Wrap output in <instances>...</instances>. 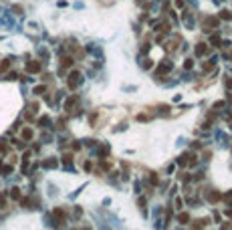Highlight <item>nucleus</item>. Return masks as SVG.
<instances>
[{
  "label": "nucleus",
  "instance_id": "nucleus-4",
  "mask_svg": "<svg viewBox=\"0 0 232 230\" xmlns=\"http://www.w3.org/2000/svg\"><path fill=\"white\" fill-rule=\"evenodd\" d=\"M206 53H208V44H202V42L196 44V55H198V57H202V55H206Z\"/></svg>",
  "mask_w": 232,
  "mask_h": 230
},
{
  "label": "nucleus",
  "instance_id": "nucleus-2",
  "mask_svg": "<svg viewBox=\"0 0 232 230\" xmlns=\"http://www.w3.org/2000/svg\"><path fill=\"white\" fill-rule=\"evenodd\" d=\"M81 83V73H71V75H69V87H71V89H75L77 85Z\"/></svg>",
  "mask_w": 232,
  "mask_h": 230
},
{
  "label": "nucleus",
  "instance_id": "nucleus-7",
  "mask_svg": "<svg viewBox=\"0 0 232 230\" xmlns=\"http://www.w3.org/2000/svg\"><path fill=\"white\" fill-rule=\"evenodd\" d=\"M218 18H224V20H230V18H232V14H230V12H228V10H222V12H220V16H218Z\"/></svg>",
  "mask_w": 232,
  "mask_h": 230
},
{
  "label": "nucleus",
  "instance_id": "nucleus-10",
  "mask_svg": "<svg viewBox=\"0 0 232 230\" xmlns=\"http://www.w3.org/2000/svg\"><path fill=\"white\" fill-rule=\"evenodd\" d=\"M192 65H194V63H192L190 59H186V63H184V69H192Z\"/></svg>",
  "mask_w": 232,
  "mask_h": 230
},
{
  "label": "nucleus",
  "instance_id": "nucleus-3",
  "mask_svg": "<svg viewBox=\"0 0 232 230\" xmlns=\"http://www.w3.org/2000/svg\"><path fill=\"white\" fill-rule=\"evenodd\" d=\"M26 71H28V73H38V71H40V63H38V61L28 63V65H26Z\"/></svg>",
  "mask_w": 232,
  "mask_h": 230
},
{
  "label": "nucleus",
  "instance_id": "nucleus-8",
  "mask_svg": "<svg viewBox=\"0 0 232 230\" xmlns=\"http://www.w3.org/2000/svg\"><path fill=\"white\" fill-rule=\"evenodd\" d=\"M22 137H24V139H30V137H32V129H24V131H22Z\"/></svg>",
  "mask_w": 232,
  "mask_h": 230
},
{
  "label": "nucleus",
  "instance_id": "nucleus-5",
  "mask_svg": "<svg viewBox=\"0 0 232 230\" xmlns=\"http://www.w3.org/2000/svg\"><path fill=\"white\" fill-rule=\"evenodd\" d=\"M73 65V59L71 57H63L61 59V69H67V67H71Z\"/></svg>",
  "mask_w": 232,
  "mask_h": 230
},
{
  "label": "nucleus",
  "instance_id": "nucleus-1",
  "mask_svg": "<svg viewBox=\"0 0 232 230\" xmlns=\"http://www.w3.org/2000/svg\"><path fill=\"white\" fill-rule=\"evenodd\" d=\"M218 24H220V18H216V16H208V18L204 20V28H206V30H214Z\"/></svg>",
  "mask_w": 232,
  "mask_h": 230
},
{
  "label": "nucleus",
  "instance_id": "nucleus-6",
  "mask_svg": "<svg viewBox=\"0 0 232 230\" xmlns=\"http://www.w3.org/2000/svg\"><path fill=\"white\" fill-rule=\"evenodd\" d=\"M214 67H216V61H208V63L202 67V71H204V73H208V71H212Z\"/></svg>",
  "mask_w": 232,
  "mask_h": 230
},
{
  "label": "nucleus",
  "instance_id": "nucleus-11",
  "mask_svg": "<svg viewBox=\"0 0 232 230\" xmlns=\"http://www.w3.org/2000/svg\"><path fill=\"white\" fill-rule=\"evenodd\" d=\"M18 196H20V190L14 188V190H12V198H18Z\"/></svg>",
  "mask_w": 232,
  "mask_h": 230
},
{
  "label": "nucleus",
  "instance_id": "nucleus-9",
  "mask_svg": "<svg viewBox=\"0 0 232 230\" xmlns=\"http://www.w3.org/2000/svg\"><path fill=\"white\" fill-rule=\"evenodd\" d=\"M10 67V61L6 59V61H2V65H0V69H2V71H6V69Z\"/></svg>",
  "mask_w": 232,
  "mask_h": 230
}]
</instances>
